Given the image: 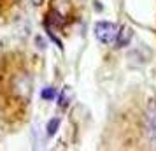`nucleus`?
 I'll list each match as a JSON object with an SVG mask.
<instances>
[{"label":"nucleus","instance_id":"1","mask_svg":"<svg viewBox=\"0 0 156 151\" xmlns=\"http://www.w3.org/2000/svg\"><path fill=\"white\" fill-rule=\"evenodd\" d=\"M118 32H119V28L114 23L98 21L95 25V37L102 44H112L116 41V37H118Z\"/></svg>","mask_w":156,"mask_h":151},{"label":"nucleus","instance_id":"2","mask_svg":"<svg viewBox=\"0 0 156 151\" xmlns=\"http://www.w3.org/2000/svg\"><path fill=\"white\" fill-rule=\"evenodd\" d=\"M132 35H133V32L130 27H121L119 32H118V37H116V44H118V48H125L128 46V42L132 41Z\"/></svg>","mask_w":156,"mask_h":151},{"label":"nucleus","instance_id":"3","mask_svg":"<svg viewBox=\"0 0 156 151\" xmlns=\"http://www.w3.org/2000/svg\"><path fill=\"white\" fill-rule=\"evenodd\" d=\"M70 99H72V92L69 86L63 88V92L60 93V99H58V104H60V107H67L69 104H70Z\"/></svg>","mask_w":156,"mask_h":151},{"label":"nucleus","instance_id":"4","mask_svg":"<svg viewBox=\"0 0 156 151\" xmlns=\"http://www.w3.org/2000/svg\"><path fill=\"white\" fill-rule=\"evenodd\" d=\"M46 23H53L55 27H58V28H60V27H63L65 20H62V16L58 14V13H51L49 18H48V21H46Z\"/></svg>","mask_w":156,"mask_h":151},{"label":"nucleus","instance_id":"5","mask_svg":"<svg viewBox=\"0 0 156 151\" xmlns=\"http://www.w3.org/2000/svg\"><path fill=\"white\" fill-rule=\"evenodd\" d=\"M41 97H42L44 100H53V99H56V90L51 86L44 88L42 92H41Z\"/></svg>","mask_w":156,"mask_h":151},{"label":"nucleus","instance_id":"6","mask_svg":"<svg viewBox=\"0 0 156 151\" xmlns=\"http://www.w3.org/2000/svg\"><path fill=\"white\" fill-rule=\"evenodd\" d=\"M58 127H60V118H53V120L48 123V135H55Z\"/></svg>","mask_w":156,"mask_h":151},{"label":"nucleus","instance_id":"7","mask_svg":"<svg viewBox=\"0 0 156 151\" xmlns=\"http://www.w3.org/2000/svg\"><path fill=\"white\" fill-rule=\"evenodd\" d=\"M149 134L151 137H156V113L149 114Z\"/></svg>","mask_w":156,"mask_h":151},{"label":"nucleus","instance_id":"8","mask_svg":"<svg viewBox=\"0 0 156 151\" xmlns=\"http://www.w3.org/2000/svg\"><path fill=\"white\" fill-rule=\"evenodd\" d=\"M30 2H32L34 5H42V2H44V0H30Z\"/></svg>","mask_w":156,"mask_h":151}]
</instances>
